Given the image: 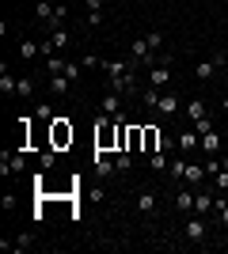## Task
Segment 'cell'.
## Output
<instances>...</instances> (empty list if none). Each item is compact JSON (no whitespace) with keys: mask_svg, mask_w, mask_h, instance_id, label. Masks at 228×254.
Wrapping results in <instances>:
<instances>
[{"mask_svg":"<svg viewBox=\"0 0 228 254\" xmlns=\"http://www.w3.org/2000/svg\"><path fill=\"white\" fill-rule=\"evenodd\" d=\"M103 23V11H87V27H99Z\"/></svg>","mask_w":228,"mask_h":254,"instance_id":"cell-39","label":"cell"},{"mask_svg":"<svg viewBox=\"0 0 228 254\" xmlns=\"http://www.w3.org/2000/svg\"><path fill=\"white\" fill-rule=\"evenodd\" d=\"M186 163H190V159H171V179H186Z\"/></svg>","mask_w":228,"mask_h":254,"instance_id":"cell-29","label":"cell"},{"mask_svg":"<svg viewBox=\"0 0 228 254\" xmlns=\"http://www.w3.org/2000/svg\"><path fill=\"white\" fill-rule=\"evenodd\" d=\"M213 216L221 220V228H228V197L217 190V197H213Z\"/></svg>","mask_w":228,"mask_h":254,"instance_id":"cell-13","label":"cell"},{"mask_svg":"<svg viewBox=\"0 0 228 254\" xmlns=\"http://www.w3.org/2000/svg\"><path fill=\"white\" fill-rule=\"evenodd\" d=\"M19 53H23V61H34V57H42V46L31 42V38H23V42H19Z\"/></svg>","mask_w":228,"mask_h":254,"instance_id":"cell-22","label":"cell"},{"mask_svg":"<svg viewBox=\"0 0 228 254\" xmlns=\"http://www.w3.org/2000/svg\"><path fill=\"white\" fill-rule=\"evenodd\" d=\"M87 4V11H103V4H107V0H84Z\"/></svg>","mask_w":228,"mask_h":254,"instance_id":"cell-41","label":"cell"},{"mask_svg":"<svg viewBox=\"0 0 228 254\" xmlns=\"http://www.w3.org/2000/svg\"><path fill=\"white\" fill-rule=\"evenodd\" d=\"M54 152H57V148L42 152V159H38V163H42V171H50V167H54V163H57V156H54Z\"/></svg>","mask_w":228,"mask_h":254,"instance_id":"cell-37","label":"cell"},{"mask_svg":"<svg viewBox=\"0 0 228 254\" xmlns=\"http://www.w3.org/2000/svg\"><path fill=\"white\" fill-rule=\"evenodd\" d=\"M65 4H73V0H65Z\"/></svg>","mask_w":228,"mask_h":254,"instance_id":"cell-44","label":"cell"},{"mask_svg":"<svg viewBox=\"0 0 228 254\" xmlns=\"http://www.w3.org/2000/svg\"><path fill=\"white\" fill-rule=\"evenodd\" d=\"M69 42H73V34H69L65 27H57V31H50V46H54V50H65Z\"/></svg>","mask_w":228,"mask_h":254,"instance_id":"cell-21","label":"cell"},{"mask_svg":"<svg viewBox=\"0 0 228 254\" xmlns=\"http://www.w3.org/2000/svg\"><path fill=\"white\" fill-rule=\"evenodd\" d=\"M141 144H145V129L141 126H130V129H126V152H137Z\"/></svg>","mask_w":228,"mask_h":254,"instance_id":"cell-12","label":"cell"},{"mask_svg":"<svg viewBox=\"0 0 228 254\" xmlns=\"http://www.w3.org/2000/svg\"><path fill=\"white\" fill-rule=\"evenodd\" d=\"M65 64H69V61H57V57H46V68H50V76H54V72H65Z\"/></svg>","mask_w":228,"mask_h":254,"instance_id":"cell-34","label":"cell"},{"mask_svg":"<svg viewBox=\"0 0 228 254\" xmlns=\"http://www.w3.org/2000/svg\"><path fill=\"white\" fill-rule=\"evenodd\" d=\"M179 152H198L202 148V137H198V129H183V133H179Z\"/></svg>","mask_w":228,"mask_h":254,"instance_id":"cell-7","label":"cell"},{"mask_svg":"<svg viewBox=\"0 0 228 254\" xmlns=\"http://www.w3.org/2000/svg\"><path fill=\"white\" fill-rule=\"evenodd\" d=\"M95 171H99V179H114L118 175V167H114V159H110V152H95Z\"/></svg>","mask_w":228,"mask_h":254,"instance_id":"cell-6","label":"cell"},{"mask_svg":"<svg viewBox=\"0 0 228 254\" xmlns=\"http://www.w3.org/2000/svg\"><path fill=\"white\" fill-rule=\"evenodd\" d=\"M149 167L156 171V175H160V171H167V167H171V159H167V152H152V156H149Z\"/></svg>","mask_w":228,"mask_h":254,"instance_id":"cell-23","label":"cell"},{"mask_svg":"<svg viewBox=\"0 0 228 254\" xmlns=\"http://www.w3.org/2000/svg\"><path fill=\"white\" fill-rule=\"evenodd\" d=\"M194 129H198V137H202V133H213V122H209V114H206V118H198Z\"/></svg>","mask_w":228,"mask_h":254,"instance_id":"cell-35","label":"cell"},{"mask_svg":"<svg viewBox=\"0 0 228 254\" xmlns=\"http://www.w3.org/2000/svg\"><path fill=\"white\" fill-rule=\"evenodd\" d=\"M156 205H160V197H156V190H141V193H137V212H145V216H152V212H156Z\"/></svg>","mask_w":228,"mask_h":254,"instance_id":"cell-8","label":"cell"},{"mask_svg":"<svg viewBox=\"0 0 228 254\" xmlns=\"http://www.w3.org/2000/svg\"><path fill=\"white\" fill-rule=\"evenodd\" d=\"M65 76H69V80L76 84V80L84 76V64H80V61H69V64H65Z\"/></svg>","mask_w":228,"mask_h":254,"instance_id":"cell-30","label":"cell"},{"mask_svg":"<svg viewBox=\"0 0 228 254\" xmlns=\"http://www.w3.org/2000/svg\"><path fill=\"white\" fill-rule=\"evenodd\" d=\"M103 114H110V118H118V122H126V114H122V99H118V91L103 95Z\"/></svg>","mask_w":228,"mask_h":254,"instance_id":"cell-9","label":"cell"},{"mask_svg":"<svg viewBox=\"0 0 228 254\" xmlns=\"http://www.w3.org/2000/svg\"><path fill=\"white\" fill-rule=\"evenodd\" d=\"M15 95H19V99H31V95H34V80H31V76H23V80H19Z\"/></svg>","mask_w":228,"mask_h":254,"instance_id":"cell-27","label":"cell"},{"mask_svg":"<svg viewBox=\"0 0 228 254\" xmlns=\"http://www.w3.org/2000/svg\"><path fill=\"white\" fill-rule=\"evenodd\" d=\"M206 235H209V224L194 212V216L186 220V239H190V243H206Z\"/></svg>","mask_w":228,"mask_h":254,"instance_id":"cell-4","label":"cell"},{"mask_svg":"<svg viewBox=\"0 0 228 254\" xmlns=\"http://www.w3.org/2000/svg\"><path fill=\"white\" fill-rule=\"evenodd\" d=\"M73 126H69V118H54V122H50V148H69V144H73Z\"/></svg>","mask_w":228,"mask_h":254,"instance_id":"cell-2","label":"cell"},{"mask_svg":"<svg viewBox=\"0 0 228 254\" xmlns=\"http://www.w3.org/2000/svg\"><path fill=\"white\" fill-rule=\"evenodd\" d=\"M209 114V106L202 103V99H190V103H186V118H190V122H198V118H206Z\"/></svg>","mask_w":228,"mask_h":254,"instance_id":"cell-20","label":"cell"},{"mask_svg":"<svg viewBox=\"0 0 228 254\" xmlns=\"http://www.w3.org/2000/svg\"><path fill=\"white\" fill-rule=\"evenodd\" d=\"M23 167H27V159H23L19 152H15V156H11V171H23Z\"/></svg>","mask_w":228,"mask_h":254,"instance_id":"cell-40","label":"cell"},{"mask_svg":"<svg viewBox=\"0 0 228 254\" xmlns=\"http://www.w3.org/2000/svg\"><path fill=\"white\" fill-rule=\"evenodd\" d=\"M80 64H84V68H99V64H103V61H99L95 53H84V57H80Z\"/></svg>","mask_w":228,"mask_h":254,"instance_id":"cell-38","label":"cell"},{"mask_svg":"<svg viewBox=\"0 0 228 254\" xmlns=\"http://www.w3.org/2000/svg\"><path fill=\"white\" fill-rule=\"evenodd\" d=\"M15 87H19V80L8 72V64H0V91H8V95H15Z\"/></svg>","mask_w":228,"mask_h":254,"instance_id":"cell-18","label":"cell"},{"mask_svg":"<svg viewBox=\"0 0 228 254\" xmlns=\"http://www.w3.org/2000/svg\"><path fill=\"white\" fill-rule=\"evenodd\" d=\"M202 179H209L206 163H186V182H202Z\"/></svg>","mask_w":228,"mask_h":254,"instance_id":"cell-25","label":"cell"},{"mask_svg":"<svg viewBox=\"0 0 228 254\" xmlns=\"http://www.w3.org/2000/svg\"><path fill=\"white\" fill-rule=\"evenodd\" d=\"M149 84L152 87H167V84H171V64H152V68H149Z\"/></svg>","mask_w":228,"mask_h":254,"instance_id":"cell-5","label":"cell"},{"mask_svg":"<svg viewBox=\"0 0 228 254\" xmlns=\"http://www.w3.org/2000/svg\"><path fill=\"white\" fill-rule=\"evenodd\" d=\"M118 133H122L118 118L99 114L95 118V152H118Z\"/></svg>","mask_w":228,"mask_h":254,"instance_id":"cell-1","label":"cell"},{"mask_svg":"<svg viewBox=\"0 0 228 254\" xmlns=\"http://www.w3.org/2000/svg\"><path fill=\"white\" fill-rule=\"evenodd\" d=\"M221 106H225V110H228V95H225V99H221Z\"/></svg>","mask_w":228,"mask_h":254,"instance_id":"cell-42","label":"cell"},{"mask_svg":"<svg viewBox=\"0 0 228 254\" xmlns=\"http://www.w3.org/2000/svg\"><path fill=\"white\" fill-rule=\"evenodd\" d=\"M145 129V144H141V152H149V156H152V152H160V129H156V126H141Z\"/></svg>","mask_w":228,"mask_h":254,"instance_id":"cell-10","label":"cell"},{"mask_svg":"<svg viewBox=\"0 0 228 254\" xmlns=\"http://www.w3.org/2000/svg\"><path fill=\"white\" fill-rule=\"evenodd\" d=\"M145 38H149V46H152V50H160V46H163V31H149Z\"/></svg>","mask_w":228,"mask_h":254,"instance_id":"cell-36","label":"cell"},{"mask_svg":"<svg viewBox=\"0 0 228 254\" xmlns=\"http://www.w3.org/2000/svg\"><path fill=\"white\" fill-rule=\"evenodd\" d=\"M156 110H160L163 118H171V114H179V99H175L171 91H163V95H160V106H156Z\"/></svg>","mask_w":228,"mask_h":254,"instance_id":"cell-14","label":"cell"},{"mask_svg":"<svg viewBox=\"0 0 228 254\" xmlns=\"http://www.w3.org/2000/svg\"><path fill=\"white\" fill-rule=\"evenodd\" d=\"M225 64H228V53L221 50V53H213V57H206V61H198L194 64V76H198V80H209V76L225 72Z\"/></svg>","mask_w":228,"mask_h":254,"instance_id":"cell-3","label":"cell"},{"mask_svg":"<svg viewBox=\"0 0 228 254\" xmlns=\"http://www.w3.org/2000/svg\"><path fill=\"white\" fill-rule=\"evenodd\" d=\"M213 182H217V190H221V193H228V171H225V167L213 175Z\"/></svg>","mask_w":228,"mask_h":254,"instance_id":"cell-33","label":"cell"},{"mask_svg":"<svg viewBox=\"0 0 228 254\" xmlns=\"http://www.w3.org/2000/svg\"><path fill=\"white\" fill-rule=\"evenodd\" d=\"M213 197H217V193H194V212H198V216L213 212Z\"/></svg>","mask_w":228,"mask_h":254,"instance_id":"cell-16","label":"cell"},{"mask_svg":"<svg viewBox=\"0 0 228 254\" xmlns=\"http://www.w3.org/2000/svg\"><path fill=\"white\" fill-rule=\"evenodd\" d=\"M202 152H221V133H202Z\"/></svg>","mask_w":228,"mask_h":254,"instance_id":"cell-24","label":"cell"},{"mask_svg":"<svg viewBox=\"0 0 228 254\" xmlns=\"http://www.w3.org/2000/svg\"><path fill=\"white\" fill-rule=\"evenodd\" d=\"M114 167H118V175H122V171H130V167H133V152H118Z\"/></svg>","mask_w":228,"mask_h":254,"instance_id":"cell-31","label":"cell"},{"mask_svg":"<svg viewBox=\"0 0 228 254\" xmlns=\"http://www.w3.org/2000/svg\"><path fill=\"white\" fill-rule=\"evenodd\" d=\"M160 95H163L160 87H149V91H141V103L149 106V110H156V106H160Z\"/></svg>","mask_w":228,"mask_h":254,"instance_id":"cell-26","label":"cell"},{"mask_svg":"<svg viewBox=\"0 0 228 254\" xmlns=\"http://www.w3.org/2000/svg\"><path fill=\"white\" fill-rule=\"evenodd\" d=\"M69 84H73V80H69L65 72H54V76H50V91H54V95H69Z\"/></svg>","mask_w":228,"mask_h":254,"instance_id":"cell-15","label":"cell"},{"mask_svg":"<svg viewBox=\"0 0 228 254\" xmlns=\"http://www.w3.org/2000/svg\"><path fill=\"white\" fill-rule=\"evenodd\" d=\"M31 243H34V235H31V232H23L19 239L11 243V251H27V247H31Z\"/></svg>","mask_w":228,"mask_h":254,"instance_id":"cell-32","label":"cell"},{"mask_svg":"<svg viewBox=\"0 0 228 254\" xmlns=\"http://www.w3.org/2000/svg\"><path fill=\"white\" fill-rule=\"evenodd\" d=\"M221 167H225V171H228V159H221Z\"/></svg>","mask_w":228,"mask_h":254,"instance_id":"cell-43","label":"cell"},{"mask_svg":"<svg viewBox=\"0 0 228 254\" xmlns=\"http://www.w3.org/2000/svg\"><path fill=\"white\" fill-rule=\"evenodd\" d=\"M126 87H137V76H133V68L130 72H122V76H110V91H126Z\"/></svg>","mask_w":228,"mask_h":254,"instance_id":"cell-11","label":"cell"},{"mask_svg":"<svg viewBox=\"0 0 228 254\" xmlns=\"http://www.w3.org/2000/svg\"><path fill=\"white\" fill-rule=\"evenodd\" d=\"M175 209H179V212H194V193L179 190V193H175Z\"/></svg>","mask_w":228,"mask_h":254,"instance_id":"cell-19","label":"cell"},{"mask_svg":"<svg viewBox=\"0 0 228 254\" xmlns=\"http://www.w3.org/2000/svg\"><path fill=\"white\" fill-rule=\"evenodd\" d=\"M54 8H57V4H50V0H38V19L50 23V19H54Z\"/></svg>","mask_w":228,"mask_h":254,"instance_id":"cell-28","label":"cell"},{"mask_svg":"<svg viewBox=\"0 0 228 254\" xmlns=\"http://www.w3.org/2000/svg\"><path fill=\"white\" fill-rule=\"evenodd\" d=\"M99 68H103L107 76H122V72H130V68H133V61H103Z\"/></svg>","mask_w":228,"mask_h":254,"instance_id":"cell-17","label":"cell"}]
</instances>
